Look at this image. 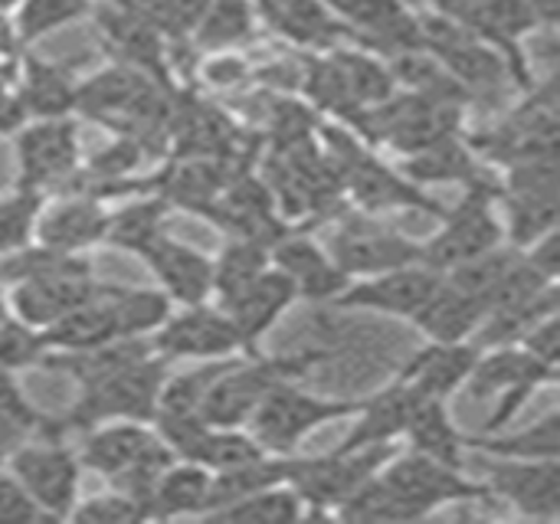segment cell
<instances>
[{
    "label": "cell",
    "mask_w": 560,
    "mask_h": 524,
    "mask_svg": "<svg viewBox=\"0 0 560 524\" xmlns=\"http://www.w3.org/2000/svg\"><path fill=\"white\" fill-rule=\"evenodd\" d=\"M79 459L89 473H98L112 489H121L151 509V492L164 469L177 459V453L164 443L154 423L115 420L85 433Z\"/></svg>",
    "instance_id": "cell-1"
},
{
    "label": "cell",
    "mask_w": 560,
    "mask_h": 524,
    "mask_svg": "<svg viewBox=\"0 0 560 524\" xmlns=\"http://www.w3.org/2000/svg\"><path fill=\"white\" fill-rule=\"evenodd\" d=\"M331 351L325 348H302L295 354L262 358V354H240L230 361V368L210 384L200 417L210 427H249L259 404L285 381H299L312 374L322 361H328Z\"/></svg>",
    "instance_id": "cell-2"
},
{
    "label": "cell",
    "mask_w": 560,
    "mask_h": 524,
    "mask_svg": "<svg viewBox=\"0 0 560 524\" xmlns=\"http://www.w3.org/2000/svg\"><path fill=\"white\" fill-rule=\"evenodd\" d=\"M167 374H171V361H164L154 351V354L141 358L138 364H131L98 384L79 387L75 404L56 417V433L66 440L69 433H89V430H95L102 423H115V420L154 423Z\"/></svg>",
    "instance_id": "cell-3"
},
{
    "label": "cell",
    "mask_w": 560,
    "mask_h": 524,
    "mask_svg": "<svg viewBox=\"0 0 560 524\" xmlns=\"http://www.w3.org/2000/svg\"><path fill=\"white\" fill-rule=\"evenodd\" d=\"M364 400H341V397H318L302 391L295 381L279 384L253 414L249 433L266 446L272 456H295L299 446L315 436L322 427L338 420H354Z\"/></svg>",
    "instance_id": "cell-4"
},
{
    "label": "cell",
    "mask_w": 560,
    "mask_h": 524,
    "mask_svg": "<svg viewBox=\"0 0 560 524\" xmlns=\"http://www.w3.org/2000/svg\"><path fill=\"white\" fill-rule=\"evenodd\" d=\"M499 190L486 181L466 187L459 203L440 220V233L423 243V263L450 276L463 263L505 246V223L495 213Z\"/></svg>",
    "instance_id": "cell-5"
},
{
    "label": "cell",
    "mask_w": 560,
    "mask_h": 524,
    "mask_svg": "<svg viewBox=\"0 0 560 524\" xmlns=\"http://www.w3.org/2000/svg\"><path fill=\"white\" fill-rule=\"evenodd\" d=\"M7 469L30 492L46 522H69L79 505L82 459L59 436H33L7 456Z\"/></svg>",
    "instance_id": "cell-6"
},
{
    "label": "cell",
    "mask_w": 560,
    "mask_h": 524,
    "mask_svg": "<svg viewBox=\"0 0 560 524\" xmlns=\"http://www.w3.org/2000/svg\"><path fill=\"white\" fill-rule=\"evenodd\" d=\"M394 456H397L394 446H371V450H354V453L331 450L325 456H295V473H292L289 486L308 505V519H335V512L368 479H374Z\"/></svg>",
    "instance_id": "cell-7"
},
{
    "label": "cell",
    "mask_w": 560,
    "mask_h": 524,
    "mask_svg": "<svg viewBox=\"0 0 560 524\" xmlns=\"http://www.w3.org/2000/svg\"><path fill=\"white\" fill-rule=\"evenodd\" d=\"M13 171L16 184L46 197L62 194L82 171L75 118H30L13 135Z\"/></svg>",
    "instance_id": "cell-8"
},
{
    "label": "cell",
    "mask_w": 560,
    "mask_h": 524,
    "mask_svg": "<svg viewBox=\"0 0 560 524\" xmlns=\"http://www.w3.org/2000/svg\"><path fill=\"white\" fill-rule=\"evenodd\" d=\"M381 476L387 479V486L410 505V512L420 519L446 509V505H459V502H479V499H495L489 482L469 479L466 469L446 466L440 459H430L423 453H397Z\"/></svg>",
    "instance_id": "cell-9"
},
{
    "label": "cell",
    "mask_w": 560,
    "mask_h": 524,
    "mask_svg": "<svg viewBox=\"0 0 560 524\" xmlns=\"http://www.w3.org/2000/svg\"><path fill=\"white\" fill-rule=\"evenodd\" d=\"M466 387L476 400H495V410L482 427V433L492 436L509 430V423L528 407L532 394L545 387V381L525 345H499L482 351Z\"/></svg>",
    "instance_id": "cell-10"
},
{
    "label": "cell",
    "mask_w": 560,
    "mask_h": 524,
    "mask_svg": "<svg viewBox=\"0 0 560 524\" xmlns=\"http://www.w3.org/2000/svg\"><path fill=\"white\" fill-rule=\"evenodd\" d=\"M328 253L351 279H368V276H381L400 266L423 263V243L407 240L397 230H387L368 210L348 213L338 223L328 243Z\"/></svg>",
    "instance_id": "cell-11"
},
{
    "label": "cell",
    "mask_w": 560,
    "mask_h": 524,
    "mask_svg": "<svg viewBox=\"0 0 560 524\" xmlns=\"http://www.w3.org/2000/svg\"><path fill=\"white\" fill-rule=\"evenodd\" d=\"M164 361H223L249 354L236 322L223 305H187L171 315L151 338Z\"/></svg>",
    "instance_id": "cell-12"
},
{
    "label": "cell",
    "mask_w": 560,
    "mask_h": 524,
    "mask_svg": "<svg viewBox=\"0 0 560 524\" xmlns=\"http://www.w3.org/2000/svg\"><path fill=\"white\" fill-rule=\"evenodd\" d=\"M443 279L446 276L440 269L427 263H413V266H400L381 276L351 279V286L335 299V305L351 308V312H374V315L413 322L423 312V305L433 299V292L443 286Z\"/></svg>",
    "instance_id": "cell-13"
},
{
    "label": "cell",
    "mask_w": 560,
    "mask_h": 524,
    "mask_svg": "<svg viewBox=\"0 0 560 524\" xmlns=\"http://www.w3.org/2000/svg\"><path fill=\"white\" fill-rule=\"evenodd\" d=\"M98 43L108 49L112 62L131 66L138 72H148L161 82H171V43L164 33L138 10H125L115 3H95L92 7Z\"/></svg>",
    "instance_id": "cell-14"
},
{
    "label": "cell",
    "mask_w": 560,
    "mask_h": 524,
    "mask_svg": "<svg viewBox=\"0 0 560 524\" xmlns=\"http://www.w3.org/2000/svg\"><path fill=\"white\" fill-rule=\"evenodd\" d=\"M98 279L92 272V263L66 269V272H49L36 279H23L10 286V312L20 325L33 331L52 328L59 318H66L72 308L89 302L98 292Z\"/></svg>",
    "instance_id": "cell-15"
},
{
    "label": "cell",
    "mask_w": 560,
    "mask_h": 524,
    "mask_svg": "<svg viewBox=\"0 0 560 524\" xmlns=\"http://www.w3.org/2000/svg\"><path fill=\"white\" fill-rule=\"evenodd\" d=\"M108 220L112 213L105 210V200L82 190H66L49 197L36 226V243L59 253H85L105 243Z\"/></svg>",
    "instance_id": "cell-16"
},
{
    "label": "cell",
    "mask_w": 560,
    "mask_h": 524,
    "mask_svg": "<svg viewBox=\"0 0 560 524\" xmlns=\"http://www.w3.org/2000/svg\"><path fill=\"white\" fill-rule=\"evenodd\" d=\"M420 404L423 397L407 381L394 377L387 387H381L374 397L361 404V410L354 414V427L335 450L354 453V450H371V446H394L397 440L407 436L410 420L420 410Z\"/></svg>",
    "instance_id": "cell-17"
},
{
    "label": "cell",
    "mask_w": 560,
    "mask_h": 524,
    "mask_svg": "<svg viewBox=\"0 0 560 524\" xmlns=\"http://www.w3.org/2000/svg\"><path fill=\"white\" fill-rule=\"evenodd\" d=\"M482 348L476 341H427L410 361L397 371L423 400H450L459 387L469 384Z\"/></svg>",
    "instance_id": "cell-18"
},
{
    "label": "cell",
    "mask_w": 560,
    "mask_h": 524,
    "mask_svg": "<svg viewBox=\"0 0 560 524\" xmlns=\"http://www.w3.org/2000/svg\"><path fill=\"white\" fill-rule=\"evenodd\" d=\"M272 266L282 269L295 282L302 302H331L335 305V299L351 286V276L331 259V253L305 233L289 230L272 246Z\"/></svg>",
    "instance_id": "cell-19"
},
{
    "label": "cell",
    "mask_w": 560,
    "mask_h": 524,
    "mask_svg": "<svg viewBox=\"0 0 560 524\" xmlns=\"http://www.w3.org/2000/svg\"><path fill=\"white\" fill-rule=\"evenodd\" d=\"M141 259L174 305L187 308L213 299V259L207 253L161 233Z\"/></svg>",
    "instance_id": "cell-20"
},
{
    "label": "cell",
    "mask_w": 560,
    "mask_h": 524,
    "mask_svg": "<svg viewBox=\"0 0 560 524\" xmlns=\"http://www.w3.org/2000/svg\"><path fill=\"white\" fill-rule=\"evenodd\" d=\"M492 496L512 502L522 515L551 519L560 499V456L545 459H499L489 469Z\"/></svg>",
    "instance_id": "cell-21"
},
{
    "label": "cell",
    "mask_w": 560,
    "mask_h": 524,
    "mask_svg": "<svg viewBox=\"0 0 560 524\" xmlns=\"http://www.w3.org/2000/svg\"><path fill=\"white\" fill-rule=\"evenodd\" d=\"M125 338L121 312H118V286H98V292L59 318L52 328L39 331L43 354L46 351H92L108 341Z\"/></svg>",
    "instance_id": "cell-22"
},
{
    "label": "cell",
    "mask_w": 560,
    "mask_h": 524,
    "mask_svg": "<svg viewBox=\"0 0 560 524\" xmlns=\"http://www.w3.org/2000/svg\"><path fill=\"white\" fill-rule=\"evenodd\" d=\"M295 302H302L295 282H292L282 269L269 266L249 289H243V292H240L236 299H230L223 308H226L230 318L236 322V328H240V335H243L249 354H259V341L282 322V315H285Z\"/></svg>",
    "instance_id": "cell-23"
},
{
    "label": "cell",
    "mask_w": 560,
    "mask_h": 524,
    "mask_svg": "<svg viewBox=\"0 0 560 524\" xmlns=\"http://www.w3.org/2000/svg\"><path fill=\"white\" fill-rule=\"evenodd\" d=\"M259 13L276 33L299 46L335 49L338 39L351 33V26L338 20V10L328 0H259Z\"/></svg>",
    "instance_id": "cell-24"
},
{
    "label": "cell",
    "mask_w": 560,
    "mask_h": 524,
    "mask_svg": "<svg viewBox=\"0 0 560 524\" xmlns=\"http://www.w3.org/2000/svg\"><path fill=\"white\" fill-rule=\"evenodd\" d=\"M482 322H486V305L446 276L443 286L433 292V299L410 325L427 341H476Z\"/></svg>",
    "instance_id": "cell-25"
},
{
    "label": "cell",
    "mask_w": 560,
    "mask_h": 524,
    "mask_svg": "<svg viewBox=\"0 0 560 524\" xmlns=\"http://www.w3.org/2000/svg\"><path fill=\"white\" fill-rule=\"evenodd\" d=\"M30 118H72L79 108V82L59 62L23 53V69L16 82Z\"/></svg>",
    "instance_id": "cell-26"
},
{
    "label": "cell",
    "mask_w": 560,
    "mask_h": 524,
    "mask_svg": "<svg viewBox=\"0 0 560 524\" xmlns=\"http://www.w3.org/2000/svg\"><path fill=\"white\" fill-rule=\"evenodd\" d=\"M213 473L190 459H174L151 492L154 522L171 519H203L210 509Z\"/></svg>",
    "instance_id": "cell-27"
},
{
    "label": "cell",
    "mask_w": 560,
    "mask_h": 524,
    "mask_svg": "<svg viewBox=\"0 0 560 524\" xmlns=\"http://www.w3.org/2000/svg\"><path fill=\"white\" fill-rule=\"evenodd\" d=\"M413 453H423L430 459H440L446 466L466 469V450L469 436L456 427L450 414V400H423L420 410L410 420V430L404 436Z\"/></svg>",
    "instance_id": "cell-28"
},
{
    "label": "cell",
    "mask_w": 560,
    "mask_h": 524,
    "mask_svg": "<svg viewBox=\"0 0 560 524\" xmlns=\"http://www.w3.org/2000/svg\"><path fill=\"white\" fill-rule=\"evenodd\" d=\"M171 210L174 207L161 194H154V190L128 197V203L112 213L105 243L112 249H121V253H131V256L141 259L148 253V246L164 233V220H167Z\"/></svg>",
    "instance_id": "cell-29"
},
{
    "label": "cell",
    "mask_w": 560,
    "mask_h": 524,
    "mask_svg": "<svg viewBox=\"0 0 560 524\" xmlns=\"http://www.w3.org/2000/svg\"><path fill=\"white\" fill-rule=\"evenodd\" d=\"M404 174L420 187L423 184H450V181H459L469 187V184L482 181V164H479V151L453 135V138H443V141L410 154V161L404 164Z\"/></svg>",
    "instance_id": "cell-30"
},
{
    "label": "cell",
    "mask_w": 560,
    "mask_h": 524,
    "mask_svg": "<svg viewBox=\"0 0 560 524\" xmlns=\"http://www.w3.org/2000/svg\"><path fill=\"white\" fill-rule=\"evenodd\" d=\"M256 20H259L256 0H213L210 10L203 13L197 33H194L190 46H194L200 56H210V53H233V49H240L246 39H253Z\"/></svg>",
    "instance_id": "cell-31"
},
{
    "label": "cell",
    "mask_w": 560,
    "mask_h": 524,
    "mask_svg": "<svg viewBox=\"0 0 560 524\" xmlns=\"http://www.w3.org/2000/svg\"><path fill=\"white\" fill-rule=\"evenodd\" d=\"M272 266V249L256 240L230 236L223 253L213 259V295L217 305H226L243 289H249Z\"/></svg>",
    "instance_id": "cell-32"
},
{
    "label": "cell",
    "mask_w": 560,
    "mask_h": 524,
    "mask_svg": "<svg viewBox=\"0 0 560 524\" xmlns=\"http://www.w3.org/2000/svg\"><path fill=\"white\" fill-rule=\"evenodd\" d=\"M262 456H272V453H266V446L249 433V427H207V433L197 440V446L184 459L200 463L210 473H226V469L249 466Z\"/></svg>",
    "instance_id": "cell-33"
},
{
    "label": "cell",
    "mask_w": 560,
    "mask_h": 524,
    "mask_svg": "<svg viewBox=\"0 0 560 524\" xmlns=\"http://www.w3.org/2000/svg\"><path fill=\"white\" fill-rule=\"evenodd\" d=\"M49 197L36 187L16 184L0 190V256L20 253L36 243V226Z\"/></svg>",
    "instance_id": "cell-34"
},
{
    "label": "cell",
    "mask_w": 560,
    "mask_h": 524,
    "mask_svg": "<svg viewBox=\"0 0 560 524\" xmlns=\"http://www.w3.org/2000/svg\"><path fill=\"white\" fill-rule=\"evenodd\" d=\"M331 59L338 62L358 108H374V105H384L387 98L397 95V75L390 66H384L377 56L364 53V49H328Z\"/></svg>",
    "instance_id": "cell-35"
},
{
    "label": "cell",
    "mask_w": 560,
    "mask_h": 524,
    "mask_svg": "<svg viewBox=\"0 0 560 524\" xmlns=\"http://www.w3.org/2000/svg\"><path fill=\"white\" fill-rule=\"evenodd\" d=\"M308 519V505L302 502V496L285 482V486H272L262 492H253L220 512L210 515V522H240V524H292Z\"/></svg>",
    "instance_id": "cell-36"
},
{
    "label": "cell",
    "mask_w": 560,
    "mask_h": 524,
    "mask_svg": "<svg viewBox=\"0 0 560 524\" xmlns=\"http://www.w3.org/2000/svg\"><path fill=\"white\" fill-rule=\"evenodd\" d=\"M95 0H23L13 13V26L20 33V43L30 46L82 16H92Z\"/></svg>",
    "instance_id": "cell-37"
},
{
    "label": "cell",
    "mask_w": 560,
    "mask_h": 524,
    "mask_svg": "<svg viewBox=\"0 0 560 524\" xmlns=\"http://www.w3.org/2000/svg\"><path fill=\"white\" fill-rule=\"evenodd\" d=\"M210 3L213 0H151L144 16L164 33L171 46H190Z\"/></svg>",
    "instance_id": "cell-38"
},
{
    "label": "cell",
    "mask_w": 560,
    "mask_h": 524,
    "mask_svg": "<svg viewBox=\"0 0 560 524\" xmlns=\"http://www.w3.org/2000/svg\"><path fill=\"white\" fill-rule=\"evenodd\" d=\"M72 522L82 524H138V522H154L151 519V509L121 492V489H112L108 496H98V499H85L75 505L72 512Z\"/></svg>",
    "instance_id": "cell-39"
},
{
    "label": "cell",
    "mask_w": 560,
    "mask_h": 524,
    "mask_svg": "<svg viewBox=\"0 0 560 524\" xmlns=\"http://www.w3.org/2000/svg\"><path fill=\"white\" fill-rule=\"evenodd\" d=\"M3 466H0V524L46 522V515L36 509V502L30 499V492L20 486V479L13 473H3Z\"/></svg>",
    "instance_id": "cell-40"
},
{
    "label": "cell",
    "mask_w": 560,
    "mask_h": 524,
    "mask_svg": "<svg viewBox=\"0 0 560 524\" xmlns=\"http://www.w3.org/2000/svg\"><path fill=\"white\" fill-rule=\"evenodd\" d=\"M200 75H203V82L213 85V89H236L240 82H246V79L253 75V69H249V62L233 49V53H210V56H203Z\"/></svg>",
    "instance_id": "cell-41"
},
{
    "label": "cell",
    "mask_w": 560,
    "mask_h": 524,
    "mask_svg": "<svg viewBox=\"0 0 560 524\" xmlns=\"http://www.w3.org/2000/svg\"><path fill=\"white\" fill-rule=\"evenodd\" d=\"M33 436H39V430L33 423L16 420L10 414H0V463H7V456L13 450H20L26 440H33Z\"/></svg>",
    "instance_id": "cell-42"
},
{
    "label": "cell",
    "mask_w": 560,
    "mask_h": 524,
    "mask_svg": "<svg viewBox=\"0 0 560 524\" xmlns=\"http://www.w3.org/2000/svg\"><path fill=\"white\" fill-rule=\"evenodd\" d=\"M30 121V112L16 92L0 95V138H13L23 125Z\"/></svg>",
    "instance_id": "cell-43"
},
{
    "label": "cell",
    "mask_w": 560,
    "mask_h": 524,
    "mask_svg": "<svg viewBox=\"0 0 560 524\" xmlns=\"http://www.w3.org/2000/svg\"><path fill=\"white\" fill-rule=\"evenodd\" d=\"M20 69H23V53H16V56H0V95L16 92Z\"/></svg>",
    "instance_id": "cell-44"
},
{
    "label": "cell",
    "mask_w": 560,
    "mask_h": 524,
    "mask_svg": "<svg viewBox=\"0 0 560 524\" xmlns=\"http://www.w3.org/2000/svg\"><path fill=\"white\" fill-rule=\"evenodd\" d=\"M16 53H23V43L13 26V16H0V56H16Z\"/></svg>",
    "instance_id": "cell-45"
},
{
    "label": "cell",
    "mask_w": 560,
    "mask_h": 524,
    "mask_svg": "<svg viewBox=\"0 0 560 524\" xmlns=\"http://www.w3.org/2000/svg\"><path fill=\"white\" fill-rule=\"evenodd\" d=\"M10 318H13V312H10V286H7L3 276H0V328H3Z\"/></svg>",
    "instance_id": "cell-46"
},
{
    "label": "cell",
    "mask_w": 560,
    "mask_h": 524,
    "mask_svg": "<svg viewBox=\"0 0 560 524\" xmlns=\"http://www.w3.org/2000/svg\"><path fill=\"white\" fill-rule=\"evenodd\" d=\"M10 181H16V171H7V158H3V151H0V190H3V184H10Z\"/></svg>",
    "instance_id": "cell-47"
},
{
    "label": "cell",
    "mask_w": 560,
    "mask_h": 524,
    "mask_svg": "<svg viewBox=\"0 0 560 524\" xmlns=\"http://www.w3.org/2000/svg\"><path fill=\"white\" fill-rule=\"evenodd\" d=\"M23 0H0V16H13Z\"/></svg>",
    "instance_id": "cell-48"
},
{
    "label": "cell",
    "mask_w": 560,
    "mask_h": 524,
    "mask_svg": "<svg viewBox=\"0 0 560 524\" xmlns=\"http://www.w3.org/2000/svg\"><path fill=\"white\" fill-rule=\"evenodd\" d=\"M548 20H551V23L560 30V0H555V7L548 10Z\"/></svg>",
    "instance_id": "cell-49"
},
{
    "label": "cell",
    "mask_w": 560,
    "mask_h": 524,
    "mask_svg": "<svg viewBox=\"0 0 560 524\" xmlns=\"http://www.w3.org/2000/svg\"><path fill=\"white\" fill-rule=\"evenodd\" d=\"M551 519H560V499H558V505H555V515Z\"/></svg>",
    "instance_id": "cell-50"
}]
</instances>
